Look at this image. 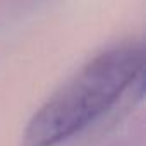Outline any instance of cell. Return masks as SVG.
Returning a JSON list of instances; mask_svg holds the SVG:
<instances>
[{"instance_id":"1","label":"cell","mask_w":146,"mask_h":146,"mask_svg":"<svg viewBox=\"0 0 146 146\" xmlns=\"http://www.w3.org/2000/svg\"><path fill=\"white\" fill-rule=\"evenodd\" d=\"M143 67L141 43H122L102 52L31 117L23 146H57L84 131L143 79Z\"/></svg>"}]
</instances>
